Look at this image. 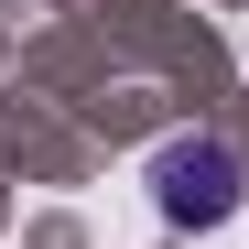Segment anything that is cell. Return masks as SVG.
<instances>
[{"label":"cell","mask_w":249,"mask_h":249,"mask_svg":"<svg viewBox=\"0 0 249 249\" xmlns=\"http://www.w3.org/2000/svg\"><path fill=\"white\" fill-rule=\"evenodd\" d=\"M152 206L174 228H217L228 206H238V152L228 141H162L152 152Z\"/></svg>","instance_id":"obj_1"}]
</instances>
